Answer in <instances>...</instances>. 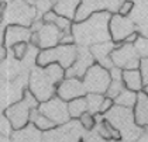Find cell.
I'll return each instance as SVG.
<instances>
[{
    "label": "cell",
    "mask_w": 148,
    "mask_h": 142,
    "mask_svg": "<svg viewBox=\"0 0 148 142\" xmlns=\"http://www.w3.org/2000/svg\"><path fill=\"white\" fill-rule=\"evenodd\" d=\"M121 80L124 83V87L131 90V91H141L144 89V83H143V77L138 69H131V70H123L121 75Z\"/></svg>",
    "instance_id": "ffe728a7"
},
{
    "label": "cell",
    "mask_w": 148,
    "mask_h": 142,
    "mask_svg": "<svg viewBox=\"0 0 148 142\" xmlns=\"http://www.w3.org/2000/svg\"><path fill=\"white\" fill-rule=\"evenodd\" d=\"M13 132V128L10 122L7 120V117L4 115V113H0V135L4 137H10Z\"/></svg>",
    "instance_id": "4dcf8cb0"
},
{
    "label": "cell",
    "mask_w": 148,
    "mask_h": 142,
    "mask_svg": "<svg viewBox=\"0 0 148 142\" xmlns=\"http://www.w3.org/2000/svg\"><path fill=\"white\" fill-rule=\"evenodd\" d=\"M110 82L112 77L109 70L97 63H93L82 77V83L85 86L86 93H93V94H106Z\"/></svg>",
    "instance_id": "8992f818"
},
{
    "label": "cell",
    "mask_w": 148,
    "mask_h": 142,
    "mask_svg": "<svg viewBox=\"0 0 148 142\" xmlns=\"http://www.w3.org/2000/svg\"><path fill=\"white\" fill-rule=\"evenodd\" d=\"M134 142H148V127H144L141 130V134L137 137V139Z\"/></svg>",
    "instance_id": "ab89813d"
},
{
    "label": "cell",
    "mask_w": 148,
    "mask_h": 142,
    "mask_svg": "<svg viewBox=\"0 0 148 142\" xmlns=\"http://www.w3.org/2000/svg\"><path fill=\"white\" fill-rule=\"evenodd\" d=\"M4 7H6V6H4ZM3 11H4V9L0 10V24H1V21H3Z\"/></svg>",
    "instance_id": "7bdbcfd3"
},
{
    "label": "cell",
    "mask_w": 148,
    "mask_h": 142,
    "mask_svg": "<svg viewBox=\"0 0 148 142\" xmlns=\"http://www.w3.org/2000/svg\"><path fill=\"white\" fill-rule=\"evenodd\" d=\"M133 46H134V49H136L140 59L148 58V38H138L133 44Z\"/></svg>",
    "instance_id": "f1b7e54d"
},
{
    "label": "cell",
    "mask_w": 148,
    "mask_h": 142,
    "mask_svg": "<svg viewBox=\"0 0 148 142\" xmlns=\"http://www.w3.org/2000/svg\"><path fill=\"white\" fill-rule=\"evenodd\" d=\"M134 31H136L134 23L130 18L119 16L117 13L112 14L109 20V33H110V40L114 44H123L125 37H128Z\"/></svg>",
    "instance_id": "8fae6325"
},
{
    "label": "cell",
    "mask_w": 148,
    "mask_h": 142,
    "mask_svg": "<svg viewBox=\"0 0 148 142\" xmlns=\"http://www.w3.org/2000/svg\"><path fill=\"white\" fill-rule=\"evenodd\" d=\"M79 124L82 125V128L85 130V131H92L93 128H95V125H96V117L95 115H92L90 113H85V114H82L79 118Z\"/></svg>",
    "instance_id": "83f0119b"
},
{
    "label": "cell",
    "mask_w": 148,
    "mask_h": 142,
    "mask_svg": "<svg viewBox=\"0 0 148 142\" xmlns=\"http://www.w3.org/2000/svg\"><path fill=\"white\" fill-rule=\"evenodd\" d=\"M1 1H3L4 4H7V3H10V1H13V0H1Z\"/></svg>",
    "instance_id": "bcb514c9"
},
{
    "label": "cell",
    "mask_w": 148,
    "mask_h": 142,
    "mask_svg": "<svg viewBox=\"0 0 148 142\" xmlns=\"http://www.w3.org/2000/svg\"><path fill=\"white\" fill-rule=\"evenodd\" d=\"M82 131H85L79 121H69L64 125H58L55 128L44 132V142H79Z\"/></svg>",
    "instance_id": "ba28073f"
},
{
    "label": "cell",
    "mask_w": 148,
    "mask_h": 142,
    "mask_svg": "<svg viewBox=\"0 0 148 142\" xmlns=\"http://www.w3.org/2000/svg\"><path fill=\"white\" fill-rule=\"evenodd\" d=\"M55 94L62 101L68 103V101L73 100V98L85 97L86 96V90H85V86L82 83V79H78V77H65L57 86Z\"/></svg>",
    "instance_id": "7c38bea8"
},
{
    "label": "cell",
    "mask_w": 148,
    "mask_h": 142,
    "mask_svg": "<svg viewBox=\"0 0 148 142\" xmlns=\"http://www.w3.org/2000/svg\"><path fill=\"white\" fill-rule=\"evenodd\" d=\"M4 6H6V4H4V3L0 0V10H3V9H4Z\"/></svg>",
    "instance_id": "f6af8a7d"
},
{
    "label": "cell",
    "mask_w": 148,
    "mask_h": 142,
    "mask_svg": "<svg viewBox=\"0 0 148 142\" xmlns=\"http://www.w3.org/2000/svg\"><path fill=\"white\" fill-rule=\"evenodd\" d=\"M113 66L120 68L123 70H131L140 68V58L137 55L133 45L128 44H116V48L110 54Z\"/></svg>",
    "instance_id": "30bf717a"
},
{
    "label": "cell",
    "mask_w": 148,
    "mask_h": 142,
    "mask_svg": "<svg viewBox=\"0 0 148 142\" xmlns=\"http://www.w3.org/2000/svg\"><path fill=\"white\" fill-rule=\"evenodd\" d=\"M143 91L147 94V97H148V86H144V89H143Z\"/></svg>",
    "instance_id": "ee69618b"
},
{
    "label": "cell",
    "mask_w": 148,
    "mask_h": 142,
    "mask_svg": "<svg viewBox=\"0 0 148 142\" xmlns=\"http://www.w3.org/2000/svg\"><path fill=\"white\" fill-rule=\"evenodd\" d=\"M109 73H110V77H112V80H121V75H123V69H120V68H110L109 69Z\"/></svg>",
    "instance_id": "74e56055"
},
{
    "label": "cell",
    "mask_w": 148,
    "mask_h": 142,
    "mask_svg": "<svg viewBox=\"0 0 148 142\" xmlns=\"http://www.w3.org/2000/svg\"><path fill=\"white\" fill-rule=\"evenodd\" d=\"M30 122L34 125V128H37L38 131H42V132H47L57 127L48 117H45L42 113H40L38 109H34L31 111V114H30Z\"/></svg>",
    "instance_id": "44dd1931"
},
{
    "label": "cell",
    "mask_w": 148,
    "mask_h": 142,
    "mask_svg": "<svg viewBox=\"0 0 148 142\" xmlns=\"http://www.w3.org/2000/svg\"><path fill=\"white\" fill-rule=\"evenodd\" d=\"M12 49H13V56H14V59H17V61L21 62L24 58H25V55H27V51H28V42L16 44Z\"/></svg>",
    "instance_id": "f546056e"
},
{
    "label": "cell",
    "mask_w": 148,
    "mask_h": 142,
    "mask_svg": "<svg viewBox=\"0 0 148 142\" xmlns=\"http://www.w3.org/2000/svg\"><path fill=\"white\" fill-rule=\"evenodd\" d=\"M54 3H55V0H35L33 3V6H34L35 13H37V20H41V17L45 13L52 10Z\"/></svg>",
    "instance_id": "484cf974"
},
{
    "label": "cell",
    "mask_w": 148,
    "mask_h": 142,
    "mask_svg": "<svg viewBox=\"0 0 148 142\" xmlns=\"http://www.w3.org/2000/svg\"><path fill=\"white\" fill-rule=\"evenodd\" d=\"M140 38V34L137 33V31H134V33H131L128 37H125L124 41H123V44H128V45H133L134 42H136L137 40Z\"/></svg>",
    "instance_id": "f35d334b"
},
{
    "label": "cell",
    "mask_w": 148,
    "mask_h": 142,
    "mask_svg": "<svg viewBox=\"0 0 148 142\" xmlns=\"http://www.w3.org/2000/svg\"><path fill=\"white\" fill-rule=\"evenodd\" d=\"M104 94H93V93H86L85 100L88 104V113H90L92 115H97L99 114V109L102 104Z\"/></svg>",
    "instance_id": "d4e9b609"
},
{
    "label": "cell",
    "mask_w": 148,
    "mask_h": 142,
    "mask_svg": "<svg viewBox=\"0 0 148 142\" xmlns=\"http://www.w3.org/2000/svg\"><path fill=\"white\" fill-rule=\"evenodd\" d=\"M113 101H114V106L125 107V109H134L136 101H137V93L128 90V89H124Z\"/></svg>",
    "instance_id": "cb8c5ba5"
},
{
    "label": "cell",
    "mask_w": 148,
    "mask_h": 142,
    "mask_svg": "<svg viewBox=\"0 0 148 142\" xmlns=\"http://www.w3.org/2000/svg\"><path fill=\"white\" fill-rule=\"evenodd\" d=\"M124 83H123V80H112L110 82V85H109V87L106 90V97H110V98H116L123 90H124Z\"/></svg>",
    "instance_id": "4316f807"
},
{
    "label": "cell",
    "mask_w": 148,
    "mask_h": 142,
    "mask_svg": "<svg viewBox=\"0 0 148 142\" xmlns=\"http://www.w3.org/2000/svg\"><path fill=\"white\" fill-rule=\"evenodd\" d=\"M38 35V49H48V48H54L59 45L62 31L58 28L55 24H42V27L40 28V31L37 33Z\"/></svg>",
    "instance_id": "5bb4252c"
},
{
    "label": "cell",
    "mask_w": 148,
    "mask_h": 142,
    "mask_svg": "<svg viewBox=\"0 0 148 142\" xmlns=\"http://www.w3.org/2000/svg\"><path fill=\"white\" fill-rule=\"evenodd\" d=\"M30 37H31V30L28 27L16 25V24L6 25V30H4V46L9 49V48H13L16 44L28 42Z\"/></svg>",
    "instance_id": "2e32d148"
},
{
    "label": "cell",
    "mask_w": 148,
    "mask_h": 142,
    "mask_svg": "<svg viewBox=\"0 0 148 142\" xmlns=\"http://www.w3.org/2000/svg\"><path fill=\"white\" fill-rule=\"evenodd\" d=\"M133 115H134L136 125H138L140 128L148 127V97L143 90L137 93V101Z\"/></svg>",
    "instance_id": "ac0fdd59"
},
{
    "label": "cell",
    "mask_w": 148,
    "mask_h": 142,
    "mask_svg": "<svg viewBox=\"0 0 148 142\" xmlns=\"http://www.w3.org/2000/svg\"><path fill=\"white\" fill-rule=\"evenodd\" d=\"M27 1H28V3H30V4H33V3H34L35 0H27Z\"/></svg>",
    "instance_id": "7dc6e473"
},
{
    "label": "cell",
    "mask_w": 148,
    "mask_h": 142,
    "mask_svg": "<svg viewBox=\"0 0 148 142\" xmlns=\"http://www.w3.org/2000/svg\"><path fill=\"white\" fill-rule=\"evenodd\" d=\"M0 142H9V137H4V135H0Z\"/></svg>",
    "instance_id": "b9f144b4"
},
{
    "label": "cell",
    "mask_w": 148,
    "mask_h": 142,
    "mask_svg": "<svg viewBox=\"0 0 148 142\" xmlns=\"http://www.w3.org/2000/svg\"><path fill=\"white\" fill-rule=\"evenodd\" d=\"M138 70L141 73L144 86H148V58L140 59V68H138Z\"/></svg>",
    "instance_id": "e575fe53"
},
{
    "label": "cell",
    "mask_w": 148,
    "mask_h": 142,
    "mask_svg": "<svg viewBox=\"0 0 148 142\" xmlns=\"http://www.w3.org/2000/svg\"><path fill=\"white\" fill-rule=\"evenodd\" d=\"M80 0H55L52 10L55 11L57 16L65 17L71 21H75L76 10L79 7Z\"/></svg>",
    "instance_id": "d6986e66"
},
{
    "label": "cell",
    "mask_w": 148,
    "mask_h": 142,
    "mask_svg": "<svg viewBox=\"0 0 148 142\" xmlns=\"http://www.w3.org/2000/svg\"><path fill=\"white\" fill-rule=\"evenodd\" d=\"M106 120L109 121L113 127H116L120 135L123 137V134H125V138H130V139H134L136 141L137 137L141 134V130L138 125H136L134 122V115H133V111L131 109H125V107H112L110 111L106 113Z\"/></svg>",
    "instance_id": "5b68a950"
},
{
    "label": "cell",
    "mask_w": 148,
    "mask_h": 142,
    "mask_svg": "<svg viewBox=\"0 0 148 142\" xmlns=\"http://www.w3.org/2000/svg\"><path fill=\"white\" fill-rule=\"evenodd\" d=\"M78 54V46L76 44L73 45H57L54 48H48V49H41L37 58H35V65L40 68H44L51 63H58L62 66L65 70L73 65L75 59Z\"/></svg>",
    "instance_id": "3957f363"
},
{
    "label": "cell",
    "mask_w": 148,
    "mask_h": 142,
    "mask_svg": "<svg viewBox=\"0 0 148 142\" xmlns=\"http://www.w3.org/2000/svg\"><path fill=\"white\" fill-rule=\"evenodd\" d=\"M38 110H40V113H42L45 117H48L57 127L58 125H64V124H66V122L71 121L66 103L62 101V100L59 97H57V96L51 97L49 100H47V101L40 103Z\"/></svg>",
    "instance_id": "9c48e42d"
},
{
    "label": "cell",
    "mask_w": 148,
    "mask_h": 142,
    "mask_svg": "<svg viewBox=\"0 0 148 142\" xmlns=\"http://www.w3.org/2000/svg\"><path fill=\"white\" fill-rule=\"evenodd\" d=\"M97 11H107V0H80L73 23L83 21Z\"/></svg>",
    "instance_id": "e0dca14e"
},
{
    "label": "cell",
    "mask_w": 148,
    "mask_h": 142,
    "mask_svg": "<svg viewBox=\"0 0 148 142\" xmlns=\"http://www.w3.org/2000/svg\"><path fill=\"white\" fill-rule=\"evenodd\" d=\"M42 72L47 76V79L57 87L58 85L65 79V69L62 66H59L58 63H51L42 68Z\"/></svg>",
    "instance_id": "7402d4cb"
},
{
    "label": "cell",
    "mask_w": 148,
    "mask_h": 142,
    "mask_svg": "<svg viewBox=\"0 0 148 142\" xmlns=\"http://www.w3.org/2000/svg\"><path fill=\"white\" fill-rule=\"evenodd\" d=\"M102 120H103V121L100 122V124H102L103 127H104V130L109 132L110 138H112L113 141H120V139H121V135H120L119 130H117L116 127H113V125H112V124H110L109 121L106 120V118H102Z\"/></svg>",
    "instance_id": "1f68e13d"
},
{
    "label": "cell",
    "mask_w": 148,
    "mask_h": 142,
    "mask_svg": "<svg viewBox=\"0 0 148 142\" xmlns=\"http://www.w3.org/2000/svg\"><path fill=\"white\" fill-rule=\"evenodd\" d=\"M27 89L33 93V96L37 98L38 103L47 101L51 97H54L57 87L47 79V76L42 72V68L35 66L31 70L30 76H28V86Z\"/></svg>",
    "instance_id": "52a82bcc"
},
{
    "label": "cell",
    "mask_w": 148,
    "mask_h": 142,
    "mask_svg": "<svg viewBox=\"0 0 148 142\" xmlns=\"http://www.w3.org/2000/svg\"><path fill=\"white\" fill-rule=\"evenodd\" d=\"M133 9H134V1H131V0H124L123 3L119 4V7H117V14H119V16H123V17H127V16H130V13L133 11Z\"/></svg>",
    "instance_id": "d6a6232c"
},
{
    "label": "cell",
    "mask_w": 148,
    "mask_h": 142,
    "mask_svg": "<svg viewBox=\"0 0 148 142\" xmlns=\"http://www.w3.org/2000/svg\"><path fill=\"white\" fill-rule=\"evenodd\" d=\"M112 17L110 11H97L79 23H72L71 33L78 46L90 48L92 45L112 41L109 33V20Z\"/></svg>",
    "instance_id": "6da1fadb"
},
{
    "label": "cell",
    "mask_w": 148,
    "mask_h": 142,
    "mask_svg": "<svg viewBox=\"0 0 148 142\" xmlns=\"http://www.w3.org/2000/svg\"><path fill=\"white\" fill-rule=\"evenodd\" d=\"M37 20V13L33 4L27 0H13L6 4L3 11V23L6 25L16 24L23 27H31V24Z\"/></svg>",
    "instance_id": "277c9868"
},
{
    "label": "cell",
    "mask_w": 148,
    "mask_h": 142,
    "mask_svg": "<svg viewBox=\"0 0 148 142\" xmlns=\"http://www.w3.org/2000/svg\"><path fill=\"white\" fill-rule=\"evenodd\" d=\"M7 59V48L3 44H0V63H3Z\"/></svg>",
    "instance_id": "60d3db41"
},
{
    "label": "cell",
    "mask_w": 148,
    "mask_h": 142,
    "mask_svg": "<svg viewBox=\"0 0 148 142\" xmlns=\"http://www.w3.org/2000/svg\"><path fill=\"white\" fill-rule=\"evenodd\" d=\"M40 103L33 96V93L28 89H24L23 96L20 100L12 103L4 110V115L12 125L13 131H20L25 128L30 122V114L34 109H38Z\"/></svg>",
    "instance_id": "7a4b0ae2"
},
{
    "label": "cell",
    "mask_w": 148,
    "mask_h": 142,
    "mask_svg": "<svg viewBox=\"0 0 148 142\" xmlns=\"http://www.w3.org/2000/svg\"><path fill=\"white\" fill-rule=\"evenodd\" d=\"M114 48H116V44H114L113 41H106V42L92 45L90 48H89V51H90L95 62L109 70L110 68H113V62H112L110 54L113 52Z\"/></svg>",
    "instance_id": "9a60e30c"
},
{
    "label": "cell",
    "mask_w": 148,
    "mask_h": 142,
    "mask_svg": "<svg viewBox=\"0 0 148 142\" xmlns=\"http://www.w3.org/2000/svg\"><path fill=\"white\" fill-rule=\"evenodd\" d=\"M93 63H96V62H95V59L92 56L89 48H86V46H78L76 59H75L73 65L65 70V77H78V79H82L83 75L86 73V70Z\"/></svg>",
    "instance_id": "4fadbf2b"
},
{
    "label": "cell",
    "mask_w": 148,
    "mask_h": 142,
    "mask_svg": "<svg viewBox=\"0 0 148 142\" xmlns=\"http://www.w3.org/2000/svg\"><path fill=\"white\" fill-rule=\"evenodd\" d=\"M72 23L71 20H68V18H65V17H61V16H57V18H55V21H54V24L57 25L58 28L62 31V33H68V31H71V27H72Z\"/></svg>",
    "instance_id": "836d02e7"
},
{
    "label": "cell",
    "mask_w": 148,
    "mask_h": 142,
    "mask_svg": "<svg viewBox=\"0 0 148 142\" xmlns=\"http://www.w3.org/2000/svg\"><path fill=\"white\" fill-rule=\"evenodd\" d=\"M66 107H68L69 117L73 120H78L82 114H85L88 111V104H86L85 97H78L71 100L66 103Z\"/></svg>",
    "instance_id": "603a6c76"
},
{
    "label": "cell",
    "mask_w": 148,
    "mask_h": 142,
    "mask_svg": "<svg viewBox=\"0 0 148 142\" xmlns=\"http://www.w3.org/2000/svg\"><path fill=\"white\" fill-rule=\"evenodd\" d=\"M88 134L83 137V142H107L106 139H103L102 137L97 134V131H86Z\"/></svg>",
    "instance_id": "d590c367"
},
{
    "label": "cell",
    "mask_w": 148,
    "mask_h": 142,
    "mask_svg": "<svg viewBox=\"0 0 148 142\" xmlns=\"http://www.w3.org/2000/svg\"><path fill=\"white\" fill-rule=\"evenodd\" d=\"M113 106H114L113 98L106 97V96H104L102 104H100V109H99V114H106L107 111H110V110H112V107H113Z\"/></svg>",
    "instance_id": "8d00e7d4"
}]
</instances>
